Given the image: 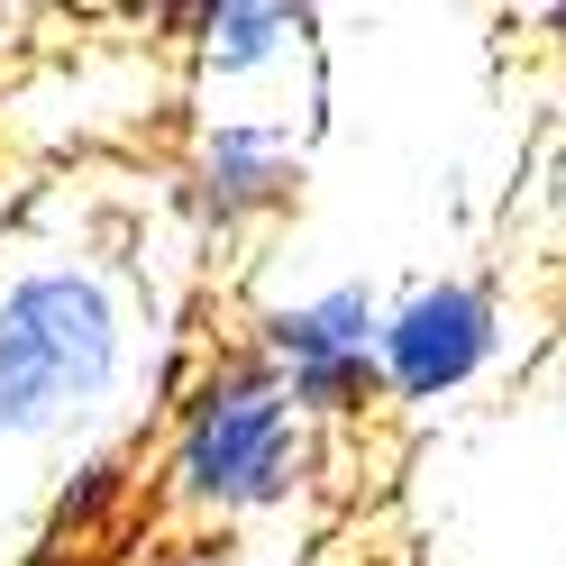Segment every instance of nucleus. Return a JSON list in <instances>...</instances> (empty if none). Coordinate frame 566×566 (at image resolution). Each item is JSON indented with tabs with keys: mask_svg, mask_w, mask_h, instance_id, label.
<instances>
[{
	"mask_svg": "<svg viewBox=\"0 0 566 566\" xmlns=\"http://www.w3.org/2000/svg\"><path fill=\"white\" fill-rule=\"evenodd\" d=\"M302 174H311V119H192L174 192L201 238H256L302 201Z\"/></svg>",
	"mask_w": 566,
	"mask_h": 566,
	"instance_id": "nucleus-6",
	"label": "nucleus"
},
{
	"mask_svg": "<svg viewBox=\"0 0 566 566\" xmlns=\"http://www.w3.org/2000/svg\"><path fill=\"white\" fill-rule=\"evenodd\" d=\"M184 64L201 119H311L293 111V74H321V19L283 0H210L184 10Z\"/></svg>",
	"mask_w": 566,
	"mask_h": 566,
	"instance_id": "nucleus-5",
	"label": "nucleus"
},
{
	"mask_svg": "<svg viewBox=\"0 0 566 566\" xmlns=\"http://www.w3.org/2000/svg\"><path fill=\"white\" fill-rule=\"evenodd\" d=\"M512 420L548 448V475L566 484V347H557L539 375H530V394H521V411H512Z\"/></svg>",
	"mask_w": 566,
	"mask_h": 566,
	"instance_id": "nucleus-8",
	"label": "nucleus"
},
{
	"mask_svg": "<svg viewBox=\"0 0 566 566\" xmlns=\"http://www.w3.org/2000/svg\"><path fill=\"white\" fill-rule=\"evenodd\" d=\"M137 375V293L83 247L0 265V448L92 439Z\"/></svg>",
	"mask_w": 566,
	"mask_h": 566,
	"instance_id": "nucleus-1",
	"label": "nucleus"
},
{
	"mask_svg": "<svg viewBox=\"0 0 566 566\" xmlns=\"http://www.w3.org/2000/svg\"><path fill=\"white\" fill-rule=\"evenodd\" d=\"M384 302L394 293L338 274L321 293L247 311V347L283 375V394L311 430H357V420L384 411Z\"/></svg>",
	"mask_w": 566,
	"mask_h": 566,
	"instance_id": "nucleus-3",
	"label": "nucleus"
},
{
	"mask_svg": "<svg viewBox=\"0 0 566 566\" xmlns=\"http://www.w3.org/2000/svg\"><path fill=\"white\" fill-rule=\"evenodd\" d=\"M321 475V430L293 411L283 375L247 338L201 347L192 375L165 402V448H156V493L192 530H247L293 512Z\"/></svg>",
	"mask_w": 566,
	"mask_h": 566,
	"instance_id": "nucleus-2",
	"label": "nucleus"
},
{
	"mask_svg": "<svg viewBox=\"0 0 566 566\" xmlns=\"http://www.w3.org/2000/svg\"><path fill=\"white\" fill-rule=\"evenodd\" d=\"M321 566H384V557H321Z\"/></svg>",
	"mask_w": 566,
	"mask_h": 566,
	"instance_id": "nucleus-10",
	"label": "nucleus"
},
{
	"mask_svg": "<svg viewBox=\"0 0 566 566\" xmlns=\"http://www.w3.org/2000/svg\"><path fill=\"white\" fill-rule=\"evenodd\" d=\"M128 493H137V457H128L119 439L74 448V467H64L55 493H46V548H83L92 530L128 503Z\"/></svg>",
	"mask_w": 566,
	"mask_h": 566,
	"instance_id": "nucleus-7",
	"label": "nucleus"
},
{
	"mask_svg": "<svg viewBox=\"0 0 566 566\" xmlns=\"http://www.w3.org/2000/svg\"><path fill=\"white\" fill-rule=\"evenodd\" d=\"M10 566H74V548H28V557H10Z\"/></svg>",
	"mask_w": 566,
	"mask_h": 566,
	"instance_id": "nucleus-9",
	"label": "nucleus"
},
{
	"mask_svg": "<svg viewBox=\"0 0 566 566\" xmlns=\"http://www.w3.org/2000/svg\"><path fill=\"white\" fill-rule=\"evenodd\" d=\"M503 293L484 274H420L384 302V402L448 411L503 366Z\"/></svg>",
	"mask_w": 566,
	"mask_h": 566,
	"instance_id": "nucleus-4",
	"label": "nucleus"
}]
</instances>
